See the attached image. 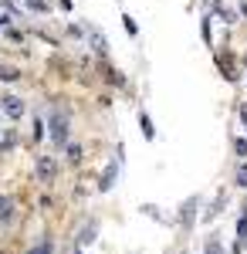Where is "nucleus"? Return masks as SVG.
<instances>
[{"label": "nucleus", "mask_w": 247, "mask_h": 254, "mask_svg": "<svg viewBox=\"0 0 247 254\" xmlns=\"http://www.w3.org/2000/svg\"><path fill=\"white\" fill-rule=\"evenodd\" d=\"M237 183H241V187H244V190H247V163H244V166H241V170H237Z\"/></svg>", "instance_id": "16"}, {"label": "nucleus", "mask_w": 247, "mask_h": 254, "mask_svg": "<svg viewBox=\"0 0 247 254\" xmlns=\"http://www.w3.org/2000/svg\"><path fill=\"white\" fill-rule=\"evenodd\" d=\"M68 156H71V159L78 163V159H81V146H75V142H68Z\"/></svg>", "instance_id": "15"}, {"label": "nucleus", "mask_w": 247, "mask_h": 254, "mask_svg": "<svg viewBox=\"0 0 247 254\" xmlns=\"http://www.w3.org/2000/svg\"><path fill=\"white\" fill-rule=\"evenodd\" d=\"M122 20H125V31H129V34H135V31H139V27H135V20H132V17H122Z\"/></svg>", "instance_id": "18"}, {"label": "nucleus", "mask_w": 247, "mask_h": 254, "mask_svg": "<svg viewBox=\"0 0 247 254\" xmlns=\"http://www.w3.org/2000/svg\"><path fill=\"white\" fill-rule=\"evenodd\" d=\"M88 41H92V48H95L98 55H105V51H109V44H105V38H102L98 31H92V34H88Z\"/></svg>", "instance_id": "5"}, {"label": "nucleus", "mask_w": 247, "mask_h": 254, "mask_svg": "<svg viewBox=\"0 0 247 254\" xmlns=\"http://www.w3.org/2000/svg\"><path fill=\"white\" fill-rule=\"evenodd\" d=\"M20 71L17 68H10V64H0V81H17Z\"/></svg>", "instance_id": "6"}, {"label": "nucleus", "mask_w": 247, "mask_h": 254, "mask_svg": "<svg viewBox=\"0 0 247 254\" xmlns=\"http://www.w3.org/2000/svg\"><path fill=\"white\" fill-rule=\"evenodd\" d=\"M78 241H81V244H92V241H95V224H88V227L81 231V237H78Z\"/></svg>", "instance_id": "10"}, {"label": "nucleus", "mask_w": 247, "mask_h": 254, "mask_svg": "<svg viewBox=\"0 0 247 254\" xmlns=\"http://www.w3.org/2000/svg\"><path fill=\"white\" fill-rule=\"evenodd\" d=\"M78 254H81V251H78Z\"/></svg>", "instance_id": "19"}, {"label": "nucleus", "mask_w": 247, "mask_h": 254, "mask_svg": "<svg viewBox=\"0 0 247 254\" xmlns=\"http://www.w3.org/2000/svg\"><path fill=\"white\" fill-rule=\"evenodd\" d=\"M217 64H220V68H224V71H227V75H224V78H230V81L237 78V75H234V61H230L227 55H220V58H217Z\"/></svg>", "instance_id": "7"}, {"label": "nucleus", "mask_w": 247, "mask_h": 254, "mask_svg": "<svg viewBox=\"0 0 247 254\" xmlns=\"http://www.w3.org/2000/svg\"><path fill=\"white\" fill-rule=\"evenodd\" d=\"M139 126H142V136H146V139H152V136H156V129H152V119L146 116V112L139 116Z\"/></svg>", "instance_id": "8"}, {"label": "nucleus", "mask_w": 247, "mask_h": 254, "mask_svg": "<svg viewBox=\"0 0 247 254\" xmlns=\"http://www.w3.org/2000/svg\"><path fill=\"white\" fill-rule=\"evenodd\" d=\"M0 102H3V112H7L10 119H20V116H24V102H20L17 95H3Z\"/></svg>", "instance_id": "3"}, {"label": "nucleus", "mask_w": 247, "mask_h": 254, "mask_svg": "<svg viewBox=\"0 0 247 254\" xmlns=\"http://www.w3.org/2000/svg\"><path fill=\"white\" fill-rule=\"evenodd\" d=\"M55 173H58L55 159H51V156H38V180H41V183H51Z\"/></svg>", "instance_id": "2"}, {"label": "nucleus", "mask_w": 247, "mask_h": 254, "mask_svg": "<svg viewBox=\"0 0 247 254\" xmlns=\"http://www.w3.org/2000/svg\"><path fill=\"white\" fill-rule=\"evenodd\" d=\"M203 254H227V251H224V248H220L217 241H207V248H203Z\"/></svg>", "instance_id": "12"}, {"label": "nucleus", "mask_w": 247, "mask_h": 254, "mask_svg": "<svg viewBox=\"0 0 247 254\" xmlns=\"http://www.w3.org/2000/svg\"><path fill=\"white\" fill-rule=\"evenodd\" d=\"M234 149H237V156H247V139H234Z\"/></svg>", "instance_id": "13"}, {"label": "nucleus", "mask_w": 247, "mask_h": 254, "mask_svg": "<svg viewBox=\"0 0 247 254\" xmlns=\"http://www.w3.org/2000/svg\"><path fill=\"white\" fill-rule=\"evenodd\" d=\"M14 17H17V10H14L10 3H0V24H10Z\"/></svg>", "instance_id": "9"}, {"label": "nucleus", "mask_w": 247, "mask_h": 254, "mask_svg": "<svg viewBox=\"0 0 247 254\" xmlns=\"http://www.w3.org/2000/svg\"><path fill=\"white\" fill-rule=\"evenodd\" d=\"M48 129H51V139H55V146H68V116H64V112H51V122H48Z\"/></svg>", "instance_id": "1"}, {"label": "nucleus", "mask_w": 247, "mask_h": 254, "mask_svg": "<svg viewBox=\"0 0 247 254\" xmlns=\"http://www.w3.org/2000/svg\"><path fill=\"white\" fill-rule=\"evenodd\" d=\"M10 217H14V200H10V196H0V220L7 224Z\"/></svg>", "instance_id": "4"}, {"label": "nucleus", "mask_w": 247, "mask_h": 254, "mask_svg": "<svg viewBox=\"0 0 247 254\" xmlns=\"http://www.w3.org/2000/svg\"><path fill=\"white\" fill-rule=\"evenodd\" d=\"M237 234H241V244H244V241H247V214L237 220Z\"/></svg>", "instance_id": "11"}, {"label": "nucleus", "mask_w": 247, "mask_h": 254, "mask_svg": "<svg viewBox=\"0 0 247 254\" xmlns=\"http://www.w3.org/2000/svg\"><path fill=\"white\" fill-rule=\"evenodd\" d=\"M27 10H38V14H41V10H48V3H41V0H27Z\"/></svg>", "instance_id": "17"}, {"label": "nucleus", "mask_w": 247, "mask_h": 254, "mask_svg": "<svg viewBox=\"0 0 247 254\" xmlns=\"http://www.w3.org/2000/svg\"><path fill=\"white\" fill-rule=\"evenodd\" d=\"M31 254H51V241H41L38 248H31Z\"/></svg>", "instance_id": "14"}]
</instances>
